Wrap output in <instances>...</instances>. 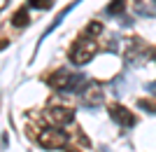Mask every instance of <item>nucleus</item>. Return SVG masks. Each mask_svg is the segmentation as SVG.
<instances>
[{"mask_svg":"<svg viewBox=\"0 0 156 152\" xmlns=\"http://www.w3.org/2000/svg\"><path fill=\"white\" fill-rule=\"evenodd\" d=\"M96 54H98V42L93 38H82L70 47L68 56H70V61L75 66H84V63H89Z\"/></svg>","mask_w":156,"mask_h":152,"instance_id":"f257e3e1","label":"nucleus"},{"mask_svg":"<svg viewBox=\"0 0 156 152\" xmlns=\"http://www.w3.org/2000/svg\"><path fill=\"white\" fill-rule=\"evenodd\" d=\"M47 84L51 89H56V91H72L79 84H84V77L79 73H70V70L61 68V70H56V73H51L47 77Z\"/></svg>","mask_w":156,"mask_h":152,"instance_id":"f03ea898","label":"nucleus"},{"mask_svg":"<svg viewBox=\"0 0 156 152\" xmlns=\"http://www.w3.org/2000/svg\"><path fill=\"white\" fill-rule=\"evenodd\" d=\"M37 143L44 150H61L68 143V133H63L58 126H47L37 133Z\"/></svg>","mask_w":156,"mask_h":152,"instance_id":"7ed1b4c3","label":"nucleus"},{"mask_svg":"<svg viewBox=\"0 0 156 152\" xmlns=\"http://www.w3.org/2000/svg\"><path fill=\"white\" fill-rule=\"evenodd\" d=\"M103 87H100V82H96V80H86L84 84H82V89H79V98H82V103H84L86 108H96L103 103Z\"/></svg>","mask_w":156,"mask_h":152,"instance_id":"20e7f679","label":"nucleus"},{"mask_svg":"<svg viewBox=\"0 0 156 152\" xmlns=\"http://www.w3.org/2000/svg\"><path fill=\"white\" fill-rule=\"evenodd\" d=\"M47 119L51 122L54 126H68L75 119V110L68 106H51V108H47Z\"/></svg>","mask_w":156,"mask_h":152,"instance_id":"39448f33","label":"nucleus"},{"mask_svg":"<svg viewBox=\"0 0 156 152\" xmlns=\"http://www.w3.org/2000/svg\"><path fill=\"white\" fill-rule=\"evenodd\" d=\"M110 115H112V119H114L117 124L126 126V129H130V126L137 124V117H135V115L130 113L128 108L119 106V103H112V106H110Z\"/></svg>","mask_w":156,"mask_h":152,"instance_id":"423d86ee","label":"nucleus"},{"mask_svg":"<svg viewBox=\"0 0 156 152\" xmlns=\"http://www.w3.org/2000/svg\"><path fill=\"white\" fill-rule=\"evenodd\" d=\"M12 24L16 28H23L26 24H30V14H28V5H23V7H19L16 12L12 14Z\"/></svg>","mask_w":156,"mask_h":152,"instance_id":"0eeeda50","label":"nucleus"},{"mask_svg":"<svg viewBox=\"0 0 156 152\" xmlns=\"http://www.w3.org/2000/svg\"><path fill=\"white\" fill-rule=\"evenodd\" d=\"M75 5H77V2H70V5L65 7V9H61V12L56 14V19H54V24H51V26H49V28H47V31H44V38H47V35H49V33H51V31H54V28H56V26H58L61 21L65 19V14L70 12V9H72V7H75Z\"/></svg>","mask_w":156,"mask_h":152,"instance_id":"6e6552de","label":"nucleus"},{"mask_svg":"<svg viewBox=\"0 0 156 152\" xmlns=\"http://www.w3.org/2000/svg\"><path fill=\"white\" fill-rule=\"evenodd\" d=\"M137 108L149 115H156V98H137Z\"/></svg>","mask_w":156,"mask_h":152,"instance_id":"1a4fd4ad","label":"nucleus"},{"mask_svg":"<svg viewBox=\"0 0 156 152\" xmlns=\"http://www.w3.org/2000/svg\"><path fill=\"white\" fill-rule=\"evenodd\" d=\"M100 33H103V24H100V21H91L84 31V38H96V35H100Z\"/></svg>","mask_w":156,"mask_h":152,"instance_id":"9d476101","label":"nucleus"},{"mask_svg":"<svg viewBox=\"0 0 156 152\" xmlns=\"http://www.w3.org/2000/svg\"><path fill=\"white\" fill-rule=\"evenodd\" d=\"M124 7H126V0H112L105 12L107 14H119V12H124Z\"/></svg>","mask_w":156,"mask_h":152,"instance_id":"9b49d317","label":"nucleus"},{"mask_svg":"<svg viewBox=\"0 0 156 152\" xmlns=\"http://www.w3.org/2000/svg\"><path fill=\"white\" fill-rule=\"evenodd\" d=\"M30 2V7H35V9H49L51 7V0H28Z\"/></svg>","mask_w":156,"mask_h":152,"instance_id":"f8f14e48","label":"nucleus"},{"mask_svg":"<svg viewBox=\"0 0 156 152\" xmlns=\"http://www.w3.org/2000/svg\"><path fill=\"white\" fill-rule=\"evenodd\" d=\"M65 152H82V150H75V147H70V150H65Z\"/></svg>","mask_w":156,"mask_h":152,"instance_id":"ddd939ff","label":"nucleus"}]
</instances>
